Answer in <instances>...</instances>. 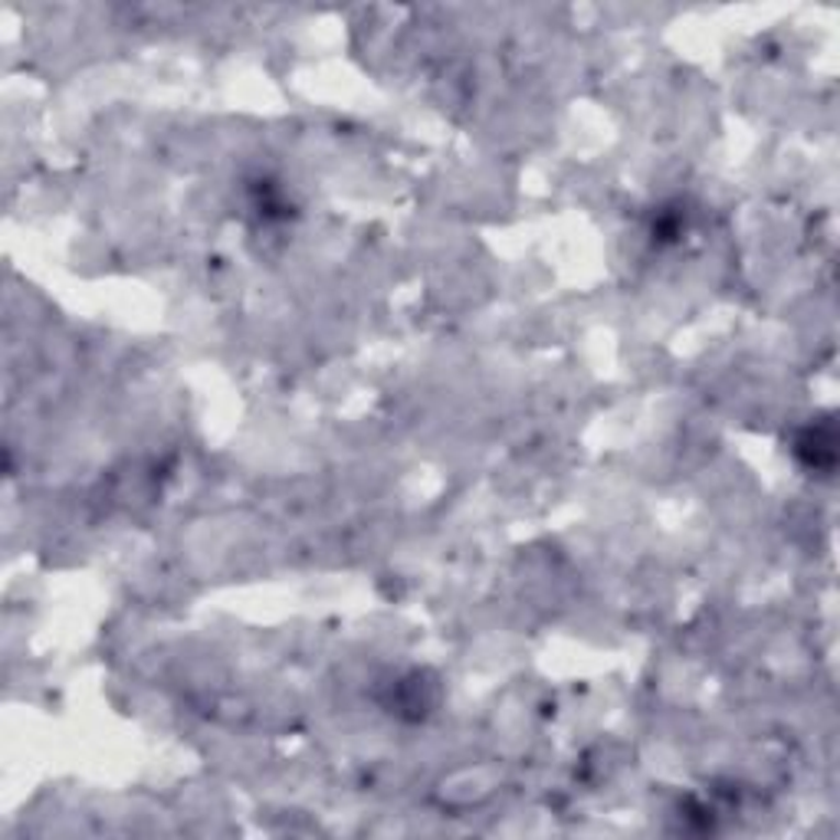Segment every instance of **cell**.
Instances as JSON below:
<instances>
[{
    "label": "cell",
    "instance_id": "6da1fadb",
    "mask_svg": "<svg viewBox=\"0 0 840 840\" xmlns=\"http://www.w3.org/2000/svg\"><path fill=\"white\" fill-rule=\"evenodd\" d=\"M798 456L815 466V469H831L835 460H838V433H835V423H815L808 427L802 436H798Z\"/></svg>",
    "mask_w": 840,
    "mask_h": 840
}]
</instances>
